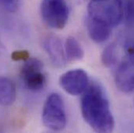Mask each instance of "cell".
Listing matches in <instances>:
<instances>
[{"label":"cell","instance_id":"obj_8","mask_svg":"<svg viewBox=\"0 0 134 133\" xmlns=\"http://www.w3.org/2000/svg\"><path fill=\"white\" fill-rule=\"evenodd\" d=\"M42 46L55 66L62 68L65 66L66 59L65 49L58 37L53 35L48 36L43 40Z\"/></svg>","mask_w":134,"mask_h":133},{"label":"cell","instance_id":"obj_2","mask_svg":"<svg viewBox=\"0 0 134 133\" xmlns=\"http://www.w3.org/2000/svg\"><path fill=\"white\" fill-rule=\"evenodd\" d=\"M87 17L113 28L119 24L123 14L122 0H91Z\"/></svg>","mask_w":134,"mask_h":133},{"label":"cell","instance_id":"obj_14","mask_svg":"<svg viewBox=\"0 0 134 133\" xmlns=\"http://www.w3.org/2000/svg\"><path fill=\"white\" fill-rule=\"evenodd\" d=\"M20 0H0V5L9 12H15L19 7Z\"/></svg>","mask_w":134,"mask_h":133},{"label":"cell","instance_id":"obj_7","mask_svg":"<svg viewBox=\"0 0 134 133\" xmlns=\"http://www.w3.org/2000/svg\"><path fill=\"white\" fill-rule=\"evenodd\" d=\"M59 84L67 94L78 96L83 94L88 87L89 77L82 68L71 69L60 76Z\"/></svg>","mask_w":134,"mask_h":133},{"label":"cell","instance_id":"obj_10","mask_svg":"<svg viewBox=\"0 0 134 133\" xmlns=\"http://www.w3.org/2000/svg\"><path fill=\"white\" fill-rule=\"evenodd\" d=\"M16 97V87L11 79L7 77H0V105L7 107L12 105Z\"/></svg>","mask_w":134,"mask_h":133},{"label":"cell","instance_id":"obj_1","mask_svg":"<svg viewBox=\"0 0 134 133\" xmlns=\"http://www.w3.org/2000/svg\"><path fill=\"white\" fill-rule=\"evenodd\" d=\"M81 113L84 121L95 132H111L115 118L104 88L94 83L88 86L81 100Z\"/></svg>","mask_w":134,"mask_h":133},{"label":"cell","instance_id":"obj_4","mask_svg":"<svg viewBox=\"0 0 134 133\" xmlns=\"http://www.w3.org/2000/svg\"><path fill=\"white\" fill-rule=\"evenodd\" d=\"M40 12L44 23L56 30L66 27L69 16V9L66 0H41Z\"/></svg>","mask_w":134,"mask_h":133},{"label":"cell","instance_id":"obj_15","mask_svg":"<svg viewBox=\"0 0 134 133\" xmlns=\"http://www.w3.org/2000/svg\"><path fill=\"white\" fill-rule=\"evenodd\" d=\"M12 58L14 60H27L30 58V55L27 51H16L13 53Z\"/></svg>","mask_w":134,"mask_h":133},{"label":"cell","instance_id":"obj_12","mask_svg":"<svg viewBox=\"0 0 134 133\" xmlns=\"http://www.w3.org/2000/svg\"><path fill=\"white\" fill-rule=\"evenodd\" d=\"M118 58L117 48L115 44L107 46L101 54V62L106 67H111L115 65Z\"/></svg>","mask_w":134,"mask_h":133},{"label":"cell","instance_id":"obj_6","mask_svg":"<svg viewBox=\"0 0 134 133\" xmlns=\"http://www.w3.org/2000/svg\"><path fill=\"white\" fill-rule=\"evenodd\" d=\"M21 77L25 87L31 92L41 91L47 82L43 63L36 58L26 60L21 69Z\"/></svg>","mask_w":134,"mask_h":133},{"label":"cell","instance_id":"obj_9","mask_svg":"<svg viewBox=\"0 0 134 133\" xmlns=\"http://www.w3.org/2000/svg\"><path fill=\"white\" fill-rule=\"evenodd\" d=\"M87 28L91 39L95 43L101 44L109 39L111 35L112 28L94 21L90 18H87Z\"/></svg>","mask_w":134,"mask_h":133},{"label":"cell","instance_id":"obj_11","mask_svg":"<svg viewBox=\"0 0 134 133\" xmlns=\"http://www.w3.org/2000/svg\"><path fill=\"white\" fill-rule=\"evenodd\" d=\"M64 49L66 57L69 61H79L84 56V51L81 44L72 36H69L66 38Z\"/></svg>","mask_w":134,"mask_h":133},{"label":"cell","instance_id":"obj_5","mask_svg":"<svg viewBox=\"0 0 134 133\" xmlns=\"http://www.w3.org/2000/svg\"><path fill=\"white\" fill-rule=\"evenodd\" d=\"M126 57L117 68L115 83L120 91L129 94L134 91V41L126 44Z\"/></svg>","mask_w":134,"mask_h":133},{"label":"cell","instance_id":"obj_13","mask_svg":"<svg viewBox=\"0 0 134 133\" xmlns=\"http://www.w3.org/2000/svg\"><path fill=\"white\" fill-rule=\"evenodd\" d=\"M126 19L129 24H132L134 23V1L129 0L126 5L125 9Z\"/></svg>","mask_w":134,"mask_h":133},{"label":"cell","instance_id":"obj_3","mask_svg":"<svg viewBox=\"0 0 134 133\" xmlns=\"http://www.w3.org/2000/svg\"><path fill=\"white\" fill-rule=\"evenodd\" d=\"M42 122L49 129L55 132L63 130L66 125V111L62 96L51 94L45 100L42 111Z\"/></svg>","mask_w":134,"mask_h":133}]
</instances>
